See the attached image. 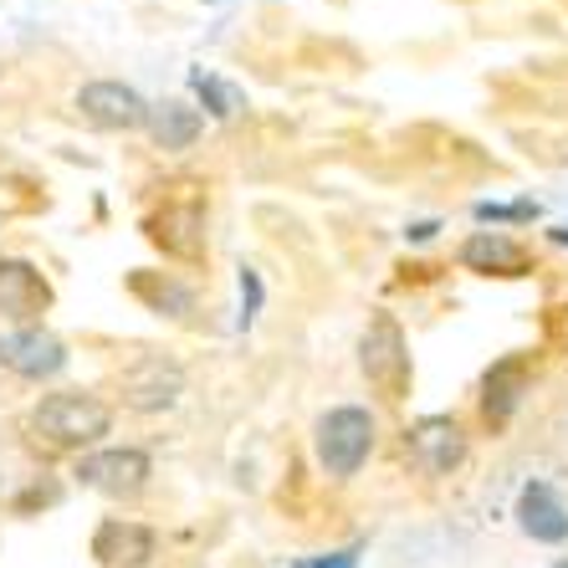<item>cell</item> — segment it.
<instances>
[{
	"label": "cell",
	"instance_id": "obj_10",
	"mask_svg": "<svg viewBox=\"0 0 568 568\" xmlns=\"http://www.w3.org/2000/svg\"><path fill=\"white\" fill-rule=\"evenodd\" d=\"M52 307V287L31 262H0V313L31 323L37 313Z\"/></svg>",
	"mask_w": 568,
	"mask_h": 568
},
{
	"label": "cell",
	"instance_id": "obj_7",
	"mask_svg": "<svg viewBox=\"0 0 568 568\" xmlns=\"http://www.w3.org/2000/svg\"><path fill=\"white\" fill-rule=\"evenodd\" d=\"M0 364L11 374H21V379H52V374H62L67 348L62 338H52L41 328H16L0 338Z\"/></svg>",
	"mask_w": 568,
	"mask_h": 568
},
{
	"label": "cell",
	"instance_id": "obj_16",
	"mask_svg": "<svg viewBox=\"0 0 568 568\" xmlns=\"http://www.w3.org/2000/svg\"><path fill=\"white\" fill-rule=\"evenodd\" d=\"M195 93H200V103L211 108L215 119H236L241 108H246L241 88H231L225 78H211V72H195Z\"/></svg>",
	"mask_w": 568,
	"mask_h": 568
},
{
	"label": "cell",
	"instance_id": "obj_18",
	"mask_svg": "<svg viewBox=\"0 0 568 568\" xmlns=\"http://www.w3.org/2000/svg\"><path fill=\"white\" fill-rule=\"evenodd\" d=\"M256 307H262V277L252 266H241V323H252Z\"/></svg>",
	"mask_w": 568,
	"mask_h": 568
},
{
	"label": "cell",
	"instance_id": "obj_19",
	"mask_svg": "<svg viewBox=\"0 0 568 568\" xmlns=\"http://www.w3.org/2000/svg\"><path fill=\"white\" fill-rule=\"evenodd\" d=\"M481 221H517V215H532V205H476Z\"/></svg>",
	"mask_w": 568,
	"mask_h": 568
},
{
	"label": "cell",
	"instance_id": "obj_5",
	"mask_svg": "<svg viewBox=\"0 0 568 568\" xmlns=\"http://www.w3.org/2000/svg\"><path fill=\"white\" fill-rule=\"evenodd\" d=\"M78 108H82V119L108 133H129L139 123H149V103L133 93L129 82H88L78 93Z\"/></svg>",
	"mask_w": 568,
	"mask_h": 568
},
{
	"label": "cell",
	"instance_id": "obj_11",
	"mask_svg": "<svg viewBox=\"0 0 568 568\" xmlns=\"http://www.w3.org/2000/svg\"><path fill=\"white\" fill-rule=\"evenodd\" d=\"M517 523L532 542H568V507L558 503V491L548 481H528L517 497Z\"/></svg>",
	"mask_w": 568,
	"mask_h": 568
},
{
	"label": "cell",
	"instance_id": "obj_20",
	"mask_svg": "<svg viewBox=\"0 0 568 568\" xmlns=\"http://www.w3.org/2000/svg\"><path fill=\"white\" fill-rule=\"evenodd\" d=\"M303 568H354V554H328V558H313Z\"/></svg>",
	"mask_w": 568,
	"mask_h": 568
},
{
	"label": "cell",
	"instance_id": "obj_6",
	"mask_svg": "<svg viewBox=\"0 0 568 568\" xmlns=\"http://www.w3.org/2000/svg\"><path fill=\"white\" fill-rule=\"evenodd\" d=\"M119 389H123V405H129V410H164V405H174V399L185 395V374L149 354L123 369Z\"/></svg>",
	"mask_w": 568,
	"mask_h": 568
},
{
	"label": "cell",
	"instance_id": "obj_12",
	"mask_svg": "<svg viewBox=\"0 0 568 568\" xmlns=\"http://www.w3.org/2000/svg\"><path fill=\"white\" fill-rule=\"evenodd\" d=\"M200 205H164V215L149 221V236L170 256H200Z\"/></svg>",
	"mask_w": 568,
	"mask_h": 568
},
{
	"label": "cell",
	"instance_id": "obj_3",
	"mask_svg": "<svg viewBox=\"0 0 568 568\" xmlns=\"http://www.w3.org/2000/svg\"><path fill=\"white\" fill-rule=\"evenodd\" d=\"M358 364L369 374L374 389L384 395H405V384H410V344H405V333L389 313H374V323L364 328V344H358Z\"/></svg>",
	"mask_w": 568,
	"mask_h": 568
},
{
	"label": "cell",
	"instance_id": "obj_17",
	"mask_svg": "<svg viewBox=\"0 0 568 568\" xmlns=\"http://www.w3.org/2000/svg\"><path fill=\"white\" fill-rule=\"evenodd\" d=\"M133 292H139V297H149L159 313H164V307L185 313V307H190V292H185V287H174V282H154V277H144V272L133 277Z\"/></svg>",
	"mask_w": 568,
	"mask_h": 568
},
{
	"label": "cell",
	"instance_id": "obj_15",
	"mask_svg": "<svg viewBox=\"0 0 568 568\" xmlns=\"http://www.w3.org/2000/svg\"><path fill=\"white\" fill-rule=\"evenodd\" d=\"M462 262L471 266V272H517V266H523V252H517L507 236L481 231V236H471L462 246Z\"/></svg>",
	"mask_w": 568,
	"mask_h": 568
},
{
	"label": "cell",
	"instance_id": "obj_2",
	"mask_svg": "<svg viewBox=\"0 0 568 568\" xmlns=\"http://www.w3.org/2000/svg\"><path fill=\"white\" fill-rule=\"evenodd\" d=\"M317 462L328 476H354L358 466L369 462L374 450V415L358 405H338L317 420Z\"/></svg>",
	"mask_w": 568,
	"mask_h": 568
},
{
	"label": "cell",
	"instance_id": "obj_8",
	"mask_svg": "<svg viewBox=\"0 0 568 568\" xmlns=\"http://www.w3.org/2000/svg\"><path fill=\"white\" fill-rule=\"evenodd\" d=\"M405 446H410L415 466L430 476H446L450 466H462L466 456V436H462V425L446 420V415H430V420L410 425V436H405Z\"/></svg>",
	"mask_w": 568,
	"mask_h": 568
},
{
	"label": "cell",
	"instance_id": "obj_21",
	"mask_svg": "<svg viewBox=\"0 0 568 568\" xmlns=\"http://www.w3.org/2000/svg\"><path fill=\"white\" fill-rule=\"evenodd\" d=\"M554 568H568V558H558V564H554Z\"/></svg>",
	"mask_w": 568,
	"mask_h": 568
},
{
	"label": "cell",
	"instance_id": "obj_13",
	"mask_svg": "<svg viewBox=\"0 0 568 568\" xmlns=\"http://www.w3.org/2000/svg\"><path fill=\"white\" fill-rule=\"evenodd\" d=\"M149 129H154L159 149H190L200 139V129H205V119L190 103H159L149 108Z\"/></svg>",
	"mask_w": 568,
	"mask_h": 568
},
{
	"label": "cell",
	"instance_id": "obj_14",
	"mask_svg": "<svg viewBox=\"0 0 568 568\" xmlns=\"http://www.w3.org/2000/svg\"><path fill=\"white\" fill-rule=\"evenodd\" d=\"M523 384H528V364H523V358H503V364L487 374V395H481V405H487L491 425H507V415H513L517 399H523Z\"/></svg>",
	"mask_w": 568,
	"mask_h": 568
},
{
	"label": "cell",
	"instance_id": "obj_9",
	"mask_svg": "<svg viewBox=\"0 0 568 568\" xmlns=\"http://www.w3.org/2000/svg\"><path fill=\"white\" fill-rule=\"evenodd\" d=\"M93 558L103 568H144L154 558V532L144 523H123V517H108L103 528L93 532Z\"/></svg>",
	"mask_w": 568,
	"mask_h": 568
},
{
	"label": "cell",
	"instance_id": "obj_4",
	"mask_svg": "<svg viewBox=\"0 0 568 568\" xmlns=\"http://www.w3.org/2000/svg\"><path fill=\"white\" fill-rule=\"evenodd\" d=\"M149 456L133 446H113V450H93L78 462V481L93 491H108V497H133V491L149 481Z\"/></svg>",
	"mask_w": 568,
	"mask_h": 568
},
{
	"label": "cell",
	"instance_id": "obj_1",
	"mask_svg": "<svg viewBox=\"0 0 568 568\" xmlns=\"http://www.w3.org/2000/svg\"><path fill=\"white\" fill-rule=\"evenodd\" d=\"M31 430L52 446H93L113 430V410H108L98 395H82V389H62V395H47L31 410Z\"/></svg>",
	"mask_w": 568,
	"mask_h": 568
}]
</instances>
